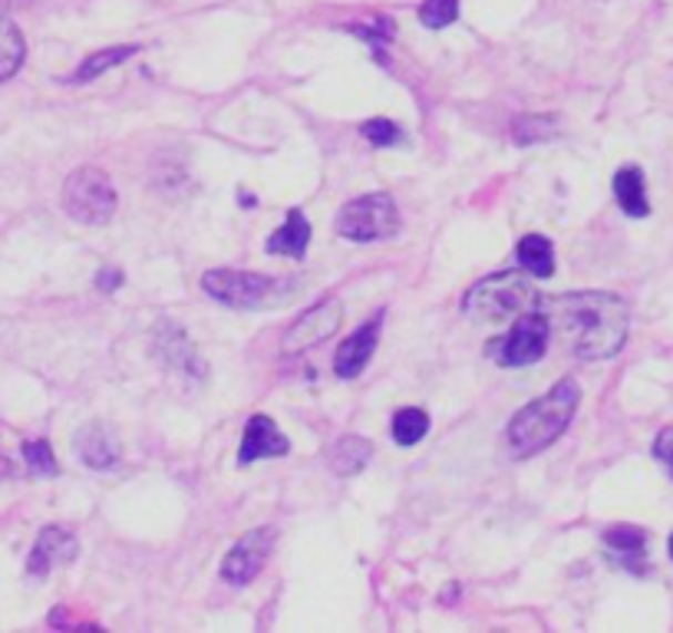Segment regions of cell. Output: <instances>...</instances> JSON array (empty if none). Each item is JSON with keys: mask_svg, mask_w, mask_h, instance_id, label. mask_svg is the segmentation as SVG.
I'll list each match as a JSON object with an SVG mask.
<instances>
[{"mask_svg": "<svg viewBox=\"0 0 673 633\" xmlns=\"http://www.w3.org/2000/svg\"><path fill=\"white\" fill-rule=\"evenodd\" d=\"M516 254H519V264L529 277H551L554 274V248L544 235H526Z\"/></svg>", "mask_w": 673, "mask_h": 633, "instance_id": "cell-17", "label": "cell"}, {"mask_svg": "<svg viewBox=\"0 0 673 633\" xmlns=\"http://www.w3.org/2000/svg\"><path fill=\"white\" fill-rule=\"evenodd\" d=\"M604 544L614 554H644L647 534L641 528H634V524H618V528L604 531Z\"/></svg>", "mask_w": 673, "mask_h": 633, "instance_id": "cell-22", "label": "cell"}, {"mask_svg": "<svg viewBox=\"0 0 673 633\" xmlns=\"http://www.w3.org/2000/svg\"><path fill=\"white\" fill-rule=\"evenodd\" d=\"M360 135H364L367 142L380 145V149L404 142V129L397 126V123H390V120H367V123L360 126Z\"/></svg>", "mask_w": 673, "mask_h": 633, "instance_id": "cell-25", "label": "cell"}, {"mask_svg": "<svg viewBox=\"0 0 673 633\" xmlns=\"http://www.w3.org/2000/svg\"><path fill=\"white\" fill-rule=\"evenodd\" d=\"M290 452V442L287 436L277 429V422L258 412L245 422V436H242V449H238V462L242 466H252V462H262V459H281Z\"/></svg>", "mask_w": 673, "mask_h": 633, "instance_id": "cell-11", "label": "cell"}, {"mask_svg": "<svg viewBox=\"0 0 673 633\" xmlns=\"http://www.w3.org/2000/svg\"><path fill=\"white\" fill-rule=\"evenodd\" d=\"M554 129H558V120H554V116H522V120H516V126H512V139H516L519 145H532V142L558 135Z\"/></svg>", "mask_w": 673, "mask_h": 633, "instance_id": "cell-23", "label": "cell"}, {"mask_svg": "<svg viewBox=\"0 0 673 633\" xmlns=\"http://www.w3.org/2000/svg\"><path fill=\"white\" fill-rule=\"evenodd\" d=\"M133 53H139V47H113V50H100V53H93V57H86L83 60V67L67 80V83H90V80H96V76H103L106 70H113V67H120V63H126Z\"/></svg>", "mask_w": 673, "mask_h": 633, "instance_id": "cell-19", "label": "cell"}, {"mask_svg": "<svg viewBox=\"0 0 673 633\" xmlns=\"http://www.w3.org/2000/svg\"><path fill=\"white\" fill-rule=\"evenodd\" d=\"M33 0H0V10H13V7H27Z\"/></svg>", "mask_w": 673, "mask_h": 633, "instance_id": "cell-29", "label": "cell"}, {"mask_svg": "<svg viewBox=\"0 0 673 633\" xmlns=\"http://www.w3.org/2000/svg\"><path fill=\"white\" fill-rule=\"evenodd\" d=\"M23 459H27V469L40 479H53L60 472L57 466V456L50 449L47 439H33V442H23Z\"/></svg>", "mask_w": 673, "mask_h": 633, "instance_id": "cell-21", "label": "cell"}, {"mask_svg": "<svg viewBox=\"0 0 673 633\" xmlns=\"http://www.w3.org/2000/svg\"><path fill=\"white\" fill-rule=\"evenodd\" d=\"M654 456L667 466V472H671L673 479V429H664V432L657 436V442H654Z\"/></svg>", "mask_w": 673, "mask_h": 633, "instance_id": "cell-27", "label": "cell"}, {"mask_svg": "<svg viewBox=\"0 0 673 633\" xmlns=\"http://www.w3.org/2000/svg\"><path fill=\"white\" fill-rule=\"evenodd\" d=\"M23 57H27L23 33L7 17H0V83H7L23 67Z\"/></svg>", "mask_w": 673, "mask_h": 633, "instance_id": "cell-18", "label": "cell"}, {"mask_svg": "<svg viewBox=\"0 0 673 633\" xmlns=\"http://www.w3.org/2000/svg\"><path fill=\"white\" fill-rule=\"evenodd\" d=\"M614 198L621 205L624 215L631 218H647L651 202H647V185H644V172L638 165H624L614 175Z\"/></svg>", "mask_w": 673, "mask_h": 633, "instance_id": "cell-14", "label": "cell"}, {"mask_svg": "<svg viewBox=\"0 0 673 633\" xmlns=\"http://www.w3.org/2000/svg\"><path fill=\"white\" fill-rule=\"evenodd\" d=\"M390 432H394V442L397 446H416L426 432H429V416L422 412V409H416V406H406L400 409L397 416H394V422H390Z\"/></svg>", "mask_w": 673, "mask_h": 633, "instance_id": "cell-20", "label": "cell"}, {"mask_svg": "<svg viewBox=\"0 0 673 633\" xmlns=\"http://www.w3.org/2000/svg\"><path fill=\"white\" fill-rule=\"evenodd\" d=\"M10 472H13V466H10V459H3V456H0V479H7V476H10Z\"/></svg>", "mask_w": 673, "mask_h": 633, "instance_id": "cell-30", "label": "cell"}, {"mask_svg": "<svg viewBox=\"0 0 673 633\" xmlns=\"http://www.w3.org/2000/svg\"><path fill=\"white\" fill-rule=\"evenodd\" d=\"M77 554H80V541H77L67 528H60V524H47V528L37 534L33 548H30L27 571H30L33 578H47L53 568L70 564Z\"/></svg>", "mask_w": 673, "mask_h": 633, "instance_id": "cell-10", "label": "cell"}, {"mask_svg": "<svg viewBox=\"0 0 673 633\" xmlns=\"http://www.w3.org/2000/svg\"><path fill=\"white\" fill-rule=\"evenodd\" d=\"M380 327H384V314L370 317L364 327H357V330L337 347V357H334L337 377L354 380V377L364 374V367L370 364V357H374V350H377V344H380Z\"/></svg>", "mask_w": 673, "mask_h": 633, "instance_id": "cell-12", "label": "cell"}, {"mask_svg": "<svg viewBox=\"0 0 673 633\" xmlns=\"http://www.w3.org/2000/svg\"><path fill=\"white\" fill-rule=\"evenodd\" d=\"M456 17H459V0H422L419 7V20L429 30H442L456 23Z\"/></svg>", "mask_w": 673, "mask_h": 633, "instance_id": "cell-24", "label": "cell"}, {"mask_svg": "<svg viewBox=\"0 0 673 633\" xmlns=\"http://www.w3.org/2000/svg\"><path fill=\"white\" fill-rule=\"evenodd\" d=\"M120 284H123V270H120V267H103V270L96 274V287H100L103 294L120 290Z\"/></svg>", "mask_w": 673, "mask_h": 633, "instance_id": "cell-28", "label": "cell"}, {"mask_svg": "<svg viewBox=\"0 0 673 633\" xmlns=\"http://www.w3.org/2000/svg\"><path fill=\"white\" fill-rule=\"evenodd\" d=\"M340 320H344V304L340 300H320L317 307H310L307 314H300L290 324V330L284 334V354L294 357V354H300L307 347L324 344L327 337L337 334Z\"/></svg>", "mask_w": 673, "mask_h": 633, "instance_id": "cell-9", "label": "cell"}, {"mask_svg": "<svg viewBox=\"0 0 673 633\" xmlns=\"http://www.w3.org/2000/svg\"><path fill=\"white\" fill-rule=\"evenodd\" d=\"M539 307L541 294L522 270L492 274L466 294V310L476 320H516Z\"/></svg>", "mask_w": 673, "mask_h": 633, "instance_id": "cell-3", "label": "cell"}, {"mask_svg": "<svg viewBox=\"0 0 673 633\" xmlns=\"http://www.w3.org/2000/svg\"><path fill=\"white\" fill-rule=\"evenodd\" d=\"M310 245V222L304 218L300 208L287 212V222L268 238V254H284V257H304Z\"/></svg>", "mask_w": 673, "mask_h": 633, "instance_id": "cell-15", "label": "cell"}, {"mask_svg": "<svg viewBox=\"0 0 673 633\" xmlns=\"http://www.w3.org/2000/svg\"><path fill=\"white\" fill-rule=\"evenodd\" d=\"M77 452L96 472H106V469H113L120 462V442L103 422H86L77 432Z\"/></svg>", "mask_w": 673, "mask_h": 633, "instance_id": "cell-13", "label": "cell"}, {"mask_svg": "<svg viewBox=\"0 0 673 633\" xmlns=\"http://www.w3.org/2000/svg\"><path fill=\"white\" fill-rule=\"evenodd\" d=\"M671 554H673V534H671Z\"/></svg>", "mask_w": 673, "mask_h": 633, "instance_id": "cell-31", "label": "cell"}, {"mask_svg": "<svg viewBox=\"0 0 673 633\" xmlns=\"http://www.w3.org/2000/svg\"><path fill=\"white\" fill-rule=\"evenodd\" d=\"M350 30H354L357 37L370 40V43H374L377 50H380V43H384V40H390V37H394V23H387V20H384V23H380L377 30H374V27H350Z\"/></svg>", "mask_w": 673, "mask_h": 633, "instance_id": "cell-26", "label": "cell"}, {"mask_svg": "<svg viewBox=\"0 0 673 633\" xmlns=\"http://www.w3.org/2000/svg\"><path fill=\"white\" fill-rule=\"evenodd\" d=\"M370 456H374V442L370 439H364V436H344V439L334 442L327 462H330V469L337 476H357L370 462Z\"/></svg>", "mask_w": 673, "mask_h": 633, "instance_id": "cell-16", "label": "cell"}, {"mask_svg": "<svg viewBox=\"0 0 673 633\" xmlns=\"http://www.w3.org/2000/svg\"><path fill=\"white\" fill-rule=\"evenodd\" d=\"M548 317L541 310H529L522 317H516V324L509 327V334L492 337L486 354L489 360H496L499 367H532L539 364L548 350Z\"/></svg>", "mask_w": 673, "mask_h": 633, "instance_id": "cell-7", "label": "cell"}, {"mask_svg": "<svg viewBox=\"0 0 673 633\" xmlns=\"http://www.w3.org/2000/svg\"><path fill=\"white\" fill-rule=\"evenodd\" d=\"M397 232H400V212L387 192L354 198L337 215V235L347 242H387Z\"/></svg>", "mask_w": 673, "mask_h": 633, "instance_id": "cell-5", "label": "cell"}, {"mask_svg": "<svg viewBox=\"0 0 673 633\" xmlns=\"http://www.w3.org/2000/svg\"><path fill=\"white\" fill-rule=\"evenodd\" d=\"M548 327L581 360H611L621 354L631 327L628 304L611 290H571L541 300Z\"/></svg>", "mask_w": 673, "mask_h": 633, "instance_id": "cell-1", "label": "cell"}, {"mask_svg": "<svg viewBox=\"0 0 673 633\" xmlns=\"http://www.w3.org/2000/svg\"><path fill=\"white\" fill-rule=\"evenodd\" d=\"M63 208L80 225H106L116 215V188L103 169L83 165L63 182Z\"/></svg>", "mask_w": 673, "mask_h": 633, "instance_id": "cell-4", "label": "cell"}, {"mask_svg": "<svg viewBox=\"0 0 673 633\" xmlns=\"http://www.w3.org/2000/svg\"><path fill=\"white\" fill-rule=\"evenodd\" d=\"M274 541H277L274 528H255L245 538H238V544L222 561V581L235 584V588L252 584L265 571L271 551H274Z\"/></svg>", "mask_w": 673, "mask_h": 633, "instance_id": "cell-8", "label": "cell"}, {"mask_svg": "<svg viewBox=\"0 0 673 633\" xmlns=\"http://www.w3.org/2000/svg\"><path fill=\"white\" fill-rule=\"evenodd\" d=\"M581 389L574 380L554 382L544 396L536 402H529L526 409H519L509 422V442L519 456H536L541 449H548L574 419Z\"/></svg>", "mask_w": 673, "mask_h": 633, "instance_id": "cell-2", "label": "cell"}, {"mask_svg": "<svg viewBox=\"0 0 673 633\" xmlns=\"http://www.w3.org/2000/svg\"><path fill=\"white\" fill-rule=\"evenodd\" d=\"M202 287L208 297H215L218 304L228 307H242V310H255V307H268L281 297V280L268 274H255V270H208L202 277Z\"/></svg>", "mask_w": 673, "mask_h": 633, "instance_id": "cell-6", "label": "cell"}]
</instances>
